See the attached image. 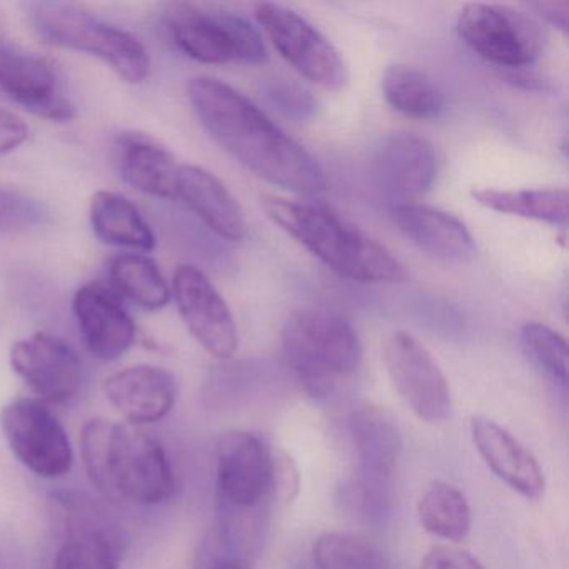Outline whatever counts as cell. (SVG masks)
I'll use <instances>...</instances> for the list:
<instances>
[{
  "instance_id": "cell-9",
  "label": "cell",
  "mask_w": 569,
  "mask_h": 569,
  "mask_svg": "<svg viewBox=\"0 0 569 569\" xmlns=\"http://www.w3.org/2000/svg\"><path fill=\"white\" fill-rule=\"evenodd\" d=\"M256 19L276 51L299 76L328 91L348 86V66L338 49L298 12L264 2L256 8Z\"/></svg>"
},
{
  "instance_id": "cell-22",
  "label": "cell",
  "mask_w": 569,
  "mask_h": 569,
  "mask_svg": "<svg viewBox=\"0 0 569 569\" xmlns=\"http://www.w3.org/2000/svg\"><path fill=\"white\" fill-rule=\"evenodd\" d=\"M379 169L386 188L402 201L411 202L426 194L435 182V146L422 136L398 132L382 144Z\"/></svg>"
},
{
  "instance_id": "cell-28",
  "label": "cell",
  "mask_w": 569,
  "mask_h": 569,
  "mask_svg": "<svg viewBox=\"0 0 569 569\" xmlns=\"http://www.w3.org/2000/svg\"><path fill=\"white\" fill-rule=\"evenodd\" d=\"M316 569H389V561L375 545L346 535L326 532L312 546Z\"/></svg>"
},
{
  "instance_id": "cell-19",
  "label": "cell",
  "mask_w": 569,
  "mask_h": 569,
  "mask_svg": "<svg viewBox=\"0 0 569 569\" xmlns=\"http://www.w3.org/2000/svg\"><path fill=\"white\" fill-rule=\"evenodd\" d=\"M104 389L111 405L134 425L161 421L178 399L174 376L156 366L122 369L106 381Z\"/></svg>"
},
{
  "instance_id": "cell-32",
  "label": "cell",
  "mask_w": 569,
  "mask_h": 569,
  "mask_svg": "<svg viewBox=\"0 0 569 569\" xmlns=\"http://www.w3.org/2000/svg\"><path fill=\"white\" fill-rule=\"evenodd\" d=\"M419 569H485V566L465 549L435 546L429 549Z\"/></svg>"
},
{
  "instance_id": "cell-14",
  "label": "cell",
  "mask_w": 569,
  "mask_h": 569,
  "mask_svg": "<svg viewBox=\"0 0 569 569\" xmlns=\"http://www.w3.org/2000/svg\"><path fill=\"white\" fill-rule=\"evenodd\" d=\"M11 365L44 402L64 405L72 401L84 382L79 356L71 346L46 332L16 342L11 349Z\"/></svg>"
},
{
  "instance_id": "cell-21",
  "label": "cell",
  "mask_w": 569,
  "mask_h": 569,
  "mask_svg": "<svg viewBox=\"0 0 569 569\" xmlns=\"http://www.w3.org/2000/svg\"><path fill=\"white\" fill-rule=\"evenodd\" d=\"M119 168L126 182L159 199H178L179 164L162 142L141 131H124L116 139Z\"/></svg>"
},
{
  "instance_id": "cell-8",
  "label": "cell",
  "mask_w": 569,
  "mask_h": 569,
  "mask_svg": "<svg viewBox=\"0 0 569 569\" xmlns=\"http://www.w3.org/2000/svg\"><path fill=\"white\" fill-rule=\"evenodd\" d=\"M459 38L486 61L501 68L521 69L535 64L545 52V28L538 19L508 6H462L456 19Z\"/></svg>"
},
{
  "instance_id": "cell-10",
  "label": "cell",
  "mask_w": 569,
  "mask_h": 569,
  "mask_svg": "<svg viewBox=\"0 0 569 569\" xmlns=\"http://www.w3.org/2000/svg\"><path fill=\"white\" fill-rule=\"evenodd\" d=\"M0 428L16 458L41 478L71 471L74 456L64 426L44 401L14 399L0 411Z\"/></svg>"
},
{
  "instance_id": "cell-13",
  "label": "cell",
  "mask_w": 569,
  "mask_h": 569,
  "mask_svg": "<svg viewBox=\"0 0 569 569\" xmlns=\"http://www.w3.org/2000/svg\"><path fill=\"white\" fill-rule=\"evenodd\" d=\"M172 291L192 338L212 358L231 359L239 348L238 326L211 279L196 266L182 264L172 278Z\"/></svg>"
},
{
  "instance_id": "cell-31",
  "label": "cell",
  "mask_w": 569,
  "mask_h": 569,
  "mask_svg": "<svg viewBox=\"0 0 569 569\" xmlns=\"http://www.w3.org/2000/svg\"><path fill=\"white\" fill-rule=\"evenodd\" d=\"M48 212L38 199L0 186V236L24 234L44 224Z\"/></svg>"
},
{
  "instance_id": "cell-16",
  "label": "cell",
  "mask_w": 569,
  "mask_h": 569,
  "mask_svg": "<svg viewBox=\"0 0 569 569\" xmlns=\"http://www.w3.org/2000/svg\"><path fill=\"white\" fill-rule=\"evenodd\" d=\"M72 308L86 346L94 358L114 361L134 345V321L121 301L102 286H82L72 299Z\"/></svg>"
},
{
  "instance_id": "cell-20",
  "label": "cell",
  "mask_w": 569,
  "mask_h": 569,
  "mask_svg": "<svg viewBox=\"0 0 569 569\" xmlns=\"http://www.w3.org/2000/svg\"><path fill=\"white\" fill-rule=\"evenodd\" d=\"M178 199L219 238L231 242L246 238L248 226L241 204L212 172L199 166H179Z\"/></svg>"
},
{
  "instance_id": "cell-5",
  "label": "cell",
  "mask_w": 569,
  "mask_h": 569,
  "mask_svg": "<svg viewBox=\"0 0 569 569\" xmlns=\"http://www.w3.org/2000/svg\"><path fill=\"white\" fill-rule=\"evenodd\" d=\"M282 351L302 388L329 398L361 368L362 346L348 318L328 309H301L286 322Z\"/></svg>"
},
{
  "instance_id": "cell-35",
  "label": "cell",
  "mask_w": 569,
  "mask_h": 569,
  "mask_svg": "<svg viewBox=\"0 0 569 569\" xmlns=\"http://www.w3.org/2000/svg\"><path fill=\"white\" fill-rule=\"evenodd\" d=\"M206 569H252L248 559L242 558H224L212 561Z\"/></svg>"
},
{
  "instance_id": "cell-24",
  "label": "cell",
  "mask_w": 569,
  "mask_h": 569,
  "mask_svg": "<svg viewBox=\"0 0 569 569\" xmlns=\"http://www.w3.org/2000/svg\"><path fill=\"white\" fill-rule=\"evenodd\" d=\"M472 199L482 208L499 214L518 216L551 226L568 224L566 189H496L478 188Z\"/></svg>"
},
{
  "instance_id": "cell-33",
  "label": "cell",
  "mask_w": 569,
  "mask_h": 569,
  "mask_svg": "<svg viewBox=\"0 0 569 569\" xmlns=\"http://www.w3.org/2000/svg\"><path fill=\"white\" fill-rule=\"evenodd\" d=\"M28 139V124L14 112L0 109V154L14 151Z\"/></svg>"
},
{
  "instance_id": "cell-18",
  "label": "cell",
  "mask_w": 569,
  "mask_h": 569,
  "mask_svg": "<svg viewBox=\"0 0 569 569\" xmlns=\"http://www.w3.org/2000/svg\"><path fill=\"white\" fill-rule=\"evenodd\" d=\"M392 218L412 244L439 261L465 264L476 256L471 232L449 212L418 202H399Z\"/></svg>"
},
{
  "instance_id": "cell-26",
  "label": "cell",
  "mask_w": 569,
  "mask_h": 569,
  "mask_svg": "<svg viewBox=\"0 0 569 569\" xmlns=\"http://www.w3.org/2000/svg\"><path fill=\"white\" fill-rule=\"evenodd\" d=\"M418 516L429 535L446 541H465L471 531L468 499L448 482L436 481L426 489L418 502Z\"/></svg>"
},
{
  "instance_id": "cell-15",
  "label": "cell",
  "mask_w": 569,
  "mask_h": 569,
  "mask_svg": "<svg viewBox=\"0 0 569 569\" xmlns=\"http://www.w3.org/2000/svg\"><path fill=\"white\" fill-rule=\"evenodd\" d=\"M348 431L359 461L356 486L388 492L389 479L402 451L401 432L395 418L379 406H358L349 415Z\"/></svg>"
},
{
  "instance_id": "cell-3",
  "label": "cell",
  "mask_w": 569,
  "mask_h": 569,
  "mask_svg": "<svg viewBox=\"0 0 569 569\" xmlns=\"http://www.w3.org/2000/svg\"><path fill=\"white\" fill-rule=\"evenodd\" d=\"M262 209L286 234L341 278L366 284L408 279L405 264L385 244L325 206L264 198Z\"/></svg>"
},
{
  "instance_id": "cell-6",
  "label": "cell",
  "mask_w": 569,
  "mask_h": 569,
  "mask_svg": "<svg viewBox=\"0 0 569 569\" xmlns=\"http://www.w3.org/2000/svg\"><path fill=\"white\" fill-rule=\"evenodd\" d=\"M28 19L46 44L94 56L129 84H141L151 72L148 49L136 36L78 6L36 2L29 6Z\"/></svg>"
},
{
  "instance_id": "cell-7",
  "label": "cell",
  "mask_w": 569,
  "mask_h": 569,
  "mask_svg": "<svg viewBox=\"0 0 569 569\" xmlns=\"http://www.w3.org/2000/svg\"><path fill=\"white\" fill-rule=\"evenodd\" d=\"M172 42L202 64H262L268 61L262 36L241 16L174 4L166 16Z\"/></svg>"
},
{
  "instance_id": "cell-1",
  "label": "cell",
  "mask_w": 569,
  "mask_h": 569,
  "mask_svg": "<svg viewBox=\"0 0 569 569\" xmlns=\"http://www.w3.org/2000/svg\"><path fill=\"white\" fill-rule=\"evenodd\" d=\"M188 96L212 141L252 174L296 194L326 191L318 161L251 99L211 78L191 79Z\"/></svg>"
},
{
  "instance_id": "cell-12",
  "label": "cell",
  "mask_w": 569,
  "mask_h": 569,
  "mask_svg": "<svg viewBox=\"0 0 569 569\" xmlns=\"http://www.w3.org/2000/svg\"><path fill=\"white\" fill-rule=\"evenodd\" d=\"M0 89L39 118L68 122L78 116L64 98L54 66L16 42L0 24Z\"/></svg>"
},
{
  "instance_id": "cell-23",
  "label": "cell",
  "mask_w": 569,
  "mask_h": 569,
  "mask_svg": "<svg viewBox=\"0 0 569 569\" xmlns=\"http://www.w3.org/2000/svg\"><path fill=\"white\" fill-rule=\"evenodd\" d=\"M92 231L106 244L149 252L156 248V236L139 209L124 196L99 191L89 209Z\"/></svg>"
},
{
  "instance_id": "cell-27",
  "label": "cell",
  "mask_w": 569,
  "mask_h": 569,
  "mask_svg": "<svg viewBox=\"0 0 569 569\" xmlns=\"http://www.w3.org/2000/svg\"><path fill=\"white\" fill-rule=\"evenodd\" d=\"M109 271L119 291L148 311H158L171 301V289L161 269L148 256H116Z\"/></svg>"
},
{
  "instance_id": "cell-34",
  "label": "cell",
  "mask_w": 569,
  "mask_h": 569,
  "mask_svg": "<svg viewBox=\"0 0 569 569\" xmlns=\"http://www.w3.org/2000/svg\"><path fill=\"white\" fill-rule=\"evenodd\" d=\"M528 9L565 34L568 32V2H532V4H528Z\"/></svg>"
},
{
  "instance_id": "cell-4",
  "label": "cell",
  "mask_w": 569,
  "mask_h": 569,
  "mask_svg": "<svg viewBox=\"0 0 569 569\" xmlns=\"http://www.w3.org/2000/svg\"><path fill=\"white\" fill-rule=\"evenodd\" d=\"M81 446L89 479L108 498L158 505L174 492V472L164 448L141 429L94 419L86 425Z\"/></svg>"
},
{
  "instance_id": "cell-11",
  "label": "cell",
  "mask_w": 569,
  "mask_h": 569,
  "mask_svg": "<svg viewBox=\"0 0 569 569\" xmlns=\"http://www.w3.org/2000/svg\"><path fill=\"white\" fill-rule=\"evenodd\" d=\"M382 359L396 391L421 421L436 425L451 418V392L445 372L415 336L405 331L389 336Z\"/></svg>"
},
{
  "instance_id": "cell-2",
  "label": "cell",
  "mask_w": 569,
  "mask_h": 569,
  "mask_svg": "<svg viewBox=\"0 0 569 569\" xmlns=\"http://www.w3.org/2000/svg\"><path fill=\"white\" fill-rule=\"evenodd\" d=\"M218 541L244 555L254 551L268 528L269 508L291 485L288 462L259 436L228 431L218 439Z\"/></svg>"
},
{
  "instance_id": "cell-30",
  "label": "cell",
  "mask_w": 569,
  "mask_h": 569,
  "mask_svg": "<svg viewBox=\"0 0 569 569\" xmlns=\"http://www.w3.org/2000/svg\"><path fill=\"white\" fill-rule=\"evenodd\" d=\"M126 549L101 539H66L54 569H119Z\"/></svg>"
},
{
  "instance_id": "cell-17",
  "label": "cell",
  "mask_w": 569,
  "mask_h": 569,
  "mask_svg": "<svg viewBox=\"0 0 569 569\" xmlns=\"http://www.w3.org/2000/svg\"><path fill=\"white\" fill-rule=\"evenodd\" d=\"M471 438L482 461L512 491L529 501L545 496V475L538 459L508 429L476 416L471 419Z\"/></svg>"
},
{
  "instance_id": "cell-36",
  "label": "cell",
  "mask_w": 569,
  "mask_h": 569,
  "mask_svg": "<svg viewBox=\"0 0 569 569\" xmlns=\"http://www.w3.org/2000/svg\"><path fill=\"white\" fill-rule=\"evenodd\" d=\"M0 569H18V566L14 565L12 559L2 556V558H0Z\"/></svg>"
},
{
  "instance_id": "cell-29",
  "label": "cell",
  "mask_w": 569,
  "mask_h": 569,
  "mask_svg": "<svg viewBox=\"0 0 569 569\" xmlns=\"http://www.w3.org/2000/svg\"><path fill=\"white\" fill-rule=\"evenodd\" d=\"M521 345L532 365L556 385L568 381V345L559 332L541 322H528L521 329Z\"/></svg>"
},
{
  "instance_id": "cell-25",
  "label": "cell",
  "mask_w": 569,
  "mask_h": 569,
  "mask_svg": "<svg viewBox=\"0 0 569 569\" xmlns=\"http://www.w3.org/2000/svg\"><path fill=\"white\" fill-rule=\"evenodd\" d=\"M381 88L386 102L406 118L435 119L446 109L445 96L432 79L409 66H389Z\"/></svg>"
}]
</instances>
